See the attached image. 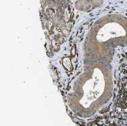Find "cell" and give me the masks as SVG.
I'll use <instances>...</instances> for the list:
<instances>
[{
    "mask_svg": "<svg viewBox=\"0 0 127 126\" xmlns=\"http://www.w3.org/2000/svg\"><path fill=\"white\" fill-rule=\"evenodd\" d=\"M54 22L55 24H56L58 26L60 27V28H62L66 25V22H65V20H64L63 17L59 16L57 15L54 16Z\"/></svg>",
    "mask_w": 127,
    "mask_h": 126,
    "instance_id": "obj_2",
    "label": "cell"
},
{
    "mask_svg": "<svg viewBox=\"0 0 127 126\" xmlns=\"http://www.w3.org/2000/svg\"><path fill=\"white\" fill-rule=\"evenodd\" d=\"M76 7L81 11H87L91 7L89 0H77L75 3Z\"/></svg>",
    "mask_w": 127,
    "mask_h": 126,
    "instance_id": "obj_1",
    "label": "cell"
},
{
    "mask_svg": "<svg viewBox=\"0 0 127 126\" xmlns=\"http://www.w3.org/2000/svg\"><path fill=\"white\" fill-rule=\"evenodd\" d=\"M91 6L93 7H97L102 3V0H89Z\"/></svg>",
    "mask_w": 127,
    "mask_h": 126,
    "instance_id": "obj_3",
    "label": "cell"
}]
</instances>
